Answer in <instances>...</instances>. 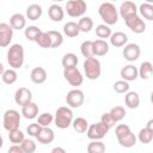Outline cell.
I'll return each mask as SVG.
<instances>
[{"label": "cell", "instance_id": "1", "mask_svg": "<svg viewBox=\"0 0 153 153\" xmlns=\"http://www.w3.org/2000/svg\"><path fill=\"white\" fill-rule=\"evenodd\" d=\"M115 135L122 147L130 148L136 145V136L127 124H118L115 128Z\"/></svg>", "mask_w": 153, "mask_h": 153}, {"label": "cell", "instance_id": "2", "mask_svg": "<svg viewBox=\"0 0 153 153\" xmlns=\"http://www.w3.org/2000/svg\"><path fill=\"white\" fill-rule=\"evenodd\" d=\"M98 14L105 25H114L118 20V11L111 2H102L98 7Z\"/></svg>", "mask_w": 153, "mask_h": 153}, {"label": "cell", "instance_id": "3", "mask_svg": "<svg viewBox=\"0 0 153 153\" xmlns=\"http://www.w3.org/2000/svg\"><path fill=\"white\" fill-rule=\"evenodd\" d=\"M7 62L12 69H18L24 63V48L22 44H12L7 50Z\"/></svg>", "mask_w": 153, "mask_h": 153}, {"label": "cell", "instance_id": "4", "mask_svg": "<svg viewBox=\"0 0 153 153\" xmlns=\"http://www.w3.org/2000/svg\"><path fill=\"white\" fill-rule=\"evenodd\" d=\"M74 117H73V111L68 106H60L56 109L55 116H54V122L55 126L60 129H67L69 126H72Z\"/></svg>", "mask_w": 153, "mask_h": 153}, {"label": "cell", "instance_id": "5", "mask_svg": "<svg viewBox=\"0 0 153 153\" xmlns=\"http://www.w3.org/2000/svg\"><path fill=\"white\" fill-rule=\"evenodd\" d=\"M82 67H84V72H85L86 78L90 80H97L102 74L100 61L96 57L85 59Z\"/></svg>", "mask_w": 153, "mask_h": 153}, {"label": "cell", "instance_id": "6", "mask_svg": "<svg viewBox=\"0 0 153 153\" xmlns=\"http://www.w3.org/2000/svg\"><path fill=\"white\" fill-rule=\"evenodd\" d=\"M20 117H22V115L17 110H14V109L6 110L5 114H4V118H2L4 128L7 131H12V130L19 129Z\"/></svg>", "mask_w": 153, "mask_h": 153}, {"label": "cell", "instance_id": "7", "mask_svg": "<svg viewBox=\"0 0 153 153\" xmlns=\"http://www.w3.org/2000/svg\"><path fill=\"white\" fill-rule=\"evenodd\" d=\"M87 10V5L84 0H69L66 4V11L69 17H82Z\"/></svg>", "mask_w": 153, "mask_h": 153}, {"label": "cell", "instance_id": "8", "mask_svg": "<svg viewBox=\"0 0 153 153\" xmlns=\"http://www.w3.org/2000/svg\"><path fill=\"white\" fill-rule=\"evenodd\" d=\"M109 131V128L104 126L102 122H96L88 126L86 130V136L92 141H100Z\"/></svg>", "mask_w": 153, "mask_h": 153}, {"label": "cell", "instance_id": "9", "mask_svg": "<svg viewBox=\"0 0 153 153\" xmlns=\"http://www.w3.org/2000/svg\"><path fill=\"white\" fill-rule=\"evenodd\" d=\"M63 76L67 80V82L72 86H80L84 82V76L81 74V72L76 68H63Z\"/></svg>", "mask_w": 153, "mask_h": 153}, {"label": "cell", "instance_id": "10", "mask_svg": "<svg viewBox=\"0 0 153 153\" xmlns=\"http://www.w3.org/2000/svg\"><path fill=\"white\" fill-rule=\"evenodd\" d=\"M85 102L84 92L79 88L71 90L66 96V103L68 108H80Z\"/></svg>", "mask_w": 153, "mask_h": 153}, {"label": "cell", "instance_id": "11", "mask_svg": "<svg viewBox=\"0 0 153 153\" xmlns=\"http://www.w3.org/2000/svg\"><path fill=\"white\" fill-rule=\"evenodd\" d=\"M13 37V29L7 23H0V48L8 47Z\"/></svg>", "mask_w": 153, "mask_h": 153}, {"label": "cell", "instance_id": "12", "mask_svg": "<svg viewBox=\"0 0 153 153\" xmlns=\"http://www.w3.org/2000/svg\"><path fill=\"white\" fill-rule=\"evenodd\" d=\"M140 54H141V50H140V47H139L136 43L126 44L124 48H123V51H122L123 57H124L127 61H129V62L136 61V60L140 57Z\"/></svg>", "mask_w": 153, "mask_h": 153}, {"label": "cell", "instance_id": "13", "mask_svg": "<svg viewBox=\"0 0 153 153\" xmlns=\"http://www.w3.org/2000/svg\"><path fill=\"white\" fill-rule=\"evenodd\" d=\"M117 11H118V14L124 20L128 19V18H131L134 16H137V7H136L135 2H133V1H124V2H122Z\"/></svg>", "mask_w": 153, "mask_h": 153}, {"label": "cell", "instance_id": "14", "mask_svg": "<svg viewBox=\"0 0 153 153\" xmlns=\"http://www.w3.org/2000/svg\"><path fill=\"white\" fill-rule=\"evenodd\" d=\"M124 23L134 33H142L146 30V23L139 16H134L131 18H128L124 20Z\"/></svg>", "mask_w": 153, "mask_h": 153}, {"label": "cell", "instance_id": "15", "mask_svg": "<svg viewBox=\"0 0 153 153\" xmlns=\"http://www.w3.org/2000/svg\"><path fill=\"white\" fill-rule=\"evenodd\" d=\"M14 102L20 106H24L32 102V92L26 87H19L14 93Z\"/></svg>", "mask_w": 153, "mask_h": 153}, {"label": "cell", "instance_id": "16", "mask_svg": "<svg viewBox=\"0 0 153 153\" xmlns=\"http://www.w3.org/2000/svg\"><path fill=\"white\" fill-rule=\"evenodd\" d=\"M120 75L122 78V80H124L127 82L128 81H134L139 78L137 76V68L134 65H127V66L121 68Z\"/></svg>", "mask_w": 153, "mask_h": 153}, {"label": "cell", "instance_id": "17", "mask_svg": "<svg viewBox=\"0 0 153 153\" xmlns=\"http://www.w3.org/2000/svg\"><path fill=\"white\" fill-rule=\"evenodd\" d=\"M37 141L42 145H48V143H51L55 139V134H54V130L50 128V127H43L39 131V134L37 135Z\"/></svg>", "mask_w": 153, "mask_h": 153}, {"label": "cell", "instance_id": "18", "mask_svg": "<svg viewBox=\"0 0 153 153\" xmlns=\"http://www.w3.org/2000/svg\"><path fill=\"white\" fill-rule=\"evenodd\" d=\"M20 115L26 120H33L38 115V105L33 102H30V103L25 104L24 106H22Z\"/></svg>", "mask_w": 153, "mask_h": 153}, {"label": "cell", "instance_id": "19", "mask_svg": "<svg viewBox=\"0 0 153 153\" xmlns=\"http://www.w3.org/2000/svg\"><path fill=\"white\" fill-rule=\"evenodd\" d=\"M93 44V55L94 56H104L109 53V44L105 39H96L92 41Z\"/></svg>", "mask_w": 153, "mask_h": 153}, {"label": "cell", "instance_id": "20", "mask_svg": "<svg viewBox=\"0 0 153 153\" xmlns=\"http://www.w3.org/2000/svg\"><path fill=\"white\" fill-rule=\"evenodd\" d=\"M110 38V43L111 45L116 47V48H121V47H124L128 42V36L127 33L122 32V31H116L114 33H111V36L109 37Z\"/></svg>", "mask_w": 153, "mask_h": 153}, {"label": "cell", "instance_id": "21", "mask_svg": "<svg viewBox=\"0 0 153 153\" xmlns=\"http://www.w3.org/2000/svg\"><path fill=\"white\" fill-rule=\"evenodd\" d=\"M48 16L53 22H61L65 17V11L60 5L53 4L48 8Z\"/></svg>", "mask_w": 153, "mask_h": 153}, {"label": "cell", "instance_id": "22", "mask_svg": "<svg viewBox=\"0 0 153 153\" xmlns=\"http://www.w3.org/2000/svg\"><path fill=\"white\" fill-rule=\"evenodd\" d=\"M30 79L35 84H43L47 80V71L43 67H35L30 73Z\"/></svg>", "mask_w": 153, "mask_h": 153}, {"label": "cell", "instance_id": "23", "mask_svg": "<svg viewBox=\"0 0 153 153\" xmlns=\"http://www.w3.org/2000/svg\"><path fill=\"white\" fill-rule=\"evenodd\" d=\"M10 25L13 30H22L26 25V18L22 13H14L10 18Z\"/></svg>", "mask_w": 153, "mask_h": 153}, {"label": "cell", "instance_id": "24", "mask_svg": "<svg viewBox=\"0 0 153 153\" xmlns=\"http://www.w3.org/2000/svg\"><path fill=\"white\" fill-rule=\"evenodd\" d=\"M124 103L129 109H136L140 105V96L135 91H128L124 97Z\"/></svg>", "mask_w": 153, "mask_h": 153}, {"label": "cell", "instance_id": "25", "mask_svg": "<svg viewBox=\"0 0 153 153\" xmlns=\"http://www.w3.org/2000/svg\"><path fill=\"white\" fill-rule=\"evenodd\" d=\"M152 72H153V65H152V62L143 61L140 65L139 69H137V76H140L142 80H147V79L151 78Z\"/></svg>", "mask_w": 153, "mask_h": 153}, {"label": "cell", "instance_id": "26", "mask_svg": "<svg viewBox=\"0 0 153 153\" xmlns=\"http://www.w3.org/2000/svg\"><path fill=\"white\" fill-rule=\"evenodd\" d=\"M42 16V7L38 4H31L26 8V18L29 20H37Z\"/></svg>", "mask_w": 153, "mask_h": 153}, {"label": "cell", "instance_id": "27", "mask_svg": "<svg viewBox=\"0 0 153 153\" xmlns=\"http://www.w3.org/2000/svg\"><path fill=\"white\" fill-rule=\"evenodd\" d=\"M78 62H79V59H78V56L74 53H67V54H65L63 57H62V61H61L63 68H73V67H76Z\"/></svg>", "mask_w": 153, "mask_h": 153}, {"label": "cell", "instance_id": "28", "mask_svg": "<svg viewBox=\"0 0 153 153\" xmlns=\"http://www.w3.org/2000/svg\"><path fill=\"white\" fill-rule=\"evenodd\" d=\"M47 33L50 38V48H57L63 43V36L61 32L50 30V31H47Z\"/></svg>", "mask_w": 153, "mask_h": 153}, {"label": "cell", "instance_id": "29", "mask_svg": "<svg viewBox=\"0 0 153 153\" xmlns=\"http://www.w3.org/2000/svg\"><path fill=\"white\" fill-rule=\"evenodd\" d=\"M63 33L67 37H76L80 33V30L78 27V24L75 22H67L63 25Z\"/></svg>", "mask_w": 153, "mask_h": 153}, {"label": "cell", "instance_id": "30", "mask_svg": "<svg viewBox=\"0 0 153 153\" xmlns=\"http://www.w3.org/2000/svg\"><path fill=\"white\" fill-rule=\"evenodd\" d=\"M72 127H73V129H74L76 133L82 134V133H86V130H87V128H88V122H87L84 117H76V118L73 120Z\"/></svg>", "mask_w": 153, "mask_h": 153}, {"label": "cell", "instance_id": "31", "mask_svg": "<svg viewBox=\"0 0 153 153\" xmlns=\"http://www.w3.org/2000/svg\"><path fill=\"white\" fill-rule=\"evenodd\" d=\"M76 24L80 32H90L93 29V20L91 17H81Z\"/></svg>", "mask_w": 153, "mask_h": 153}, {"label": "cell", "instance_id": "32", "mask_svg": "<svg viewBox=\"0 0 153 153\" xmlns=\"http://www.w3.org/2000/svg\"><path fill=\"white\" fill-rule=\"evenodd\" d=\"M1 79L2 81L6 84V85H12L17 81L18 79V74L16 72V69H12V68H8V69H5L2 75H1Z\"/></svg>", "mask_w": 153, "mask_h": 153}, {"label": "cell", "instance_id": "33", "mask_svg": "<svg viewBox=\"0 0 153 153\" xmlns=\"http://www.w3.org/2000/svg\"><path fill=\"white\" fill-rule=\"evenodd\" d=\"M41 33H42V30H41L38 26H35V25L27 26V27L24 30V35H25L26 39L33 41V42H36V39L38 38V36H39Z\"/></svg>", "mask_w": 153, "mask_h": 153}, {"label": "cell", "instance_id": "34", "mask_svg": "<svg viewBox=\"0 0 153 153\" xmlns=\"http://www.w3.org/2000/svg\"><path fill=\"white\" fill-rule=\"evenodd\" d=\"M139 11H140V14L147 19V20H153V5L152 4H148V2H143L140 5L139 7Z\"/></svg>", "mask_w": 153, "mask_h": 153}, {"label": "cell", "instance_id": "35", "mask_svg": "<svg viewBox=\"0 0 153 153\" xmlns=\"http://www.w3.org/2000/svg\"><path fill=\"white\" fill-rule=\"evenodd\" d=\"M80 51L81 55L85 59H90V57H94L93 55V44L92 41H84L80 45Z\"/></svg>", "mask_w": 153, "mask_h": 153}, {"label": "cell", "instance_id": "36", "mask_svg": "<svg viewBox=\"0 0 153 153\" xmlns=\"http://www.w3.org/2000/svg\"><path fill=\"white\" fill-rule=\"evenodd\" d=\"M109 114L112 116V118L116 121V122H120V121H122L124 117H126V109L123 108V106H121V105H116V106H114V108H111V110L109 111Z\"/></svg>", "mask_w": 153, "mask_h": 153}, {"label": "cell", "instance_id": "37", "mask_svg": "<svg viewBox=\"0 0 153 153\" xmlns=\"http://www.w3.org/2000/svg\"><path fill=\"white\" fill-rule=\"evenodd\" d=\"M86 149L87 153H105V145L102 141H91Z\"/></svg>", "mask_w": 153, "mask_h": 153}, {"label": "cell", "instance_id": "38", "mask_svg": "<svg viewBox=\"0 0 153 153\" xmlns=\"http://www.w3.org/2000/svg\"><path fill=\"white\" fill-rule=\"evenodd\" d=\"M111 29L105 25V24H99L96 26V35L97 37H99V39H104V38H109L111 36Z\"/></svg>", "mask_w": 153, "mask_h": 153}, {"label": "cell", "instance_id": "39", "mask_svg": "<svg viewBox=\"0 0 153 153\" xmlns=\"http://www.w3.org/2000/svg\"><path fill=\"white\" fill-rule=\"evenodd\" d=\"M136 139H139V141L141 143H149L153 140V131L148 130L147 128H142V129H140Z\"/></svg>", "mask_w": 153, "mask_h": 153}, {"label": "cell", "instance_id": "40", "mask_svg": "<svg viewBox=\"0 0 153 153\" xmlns=\"http://www.w3.org/2000/svg\"><path fill=\"white\" fill-rule=\"evenodd\" d=\"M8 139L13 145H20L25 137H24V133L22 130L16 129V130L8 131Z\"/></svg>", "mask_w": 153, "mask_h": 153}, {"label": "cell", "instance_id": "41", "mask_svg": "<svg viewBox=\"0 0 153 153\" xmlns=\"http://www.w3.org/2000/svg\"><path fill=\"white\" fill-rule=\"evenodd\" d=\"M54 121V116L50 112H43L38 116L37 123L43 128V127H49Z\"/></svg>", "mask_w": 153, "mask_h": 153}, {"label": "cell", "instance_id": "42", "mask_svg": "<svg viewBox=\"0 0 153 153\" xmlns=\"http://www.w3.org/2000/svg\"><path fill=\"white\" fill-rule=\"evenodd\" d=\"M19 146L22 147V149H23L24 153H35L36 147H37L36 143H35V141L31 140V139H24L23 142Z\"/></svg>", "mask_w": 153, "mask_h": 153}, {"label": "cell", "instance_id": "43", "mask_svg": "<svg viewBox=\"0 0 153 153\" xmlns=\"http://www.w3.org/2000/svg\"><path fill=\"white\" fill-rule=\"evenodd\" d=\"M112 87H114L115 92H117V93H127L129 91L130 86H129V82H127L124 80H117L114 82Z\"/></svg>", "mask_w": 153, "mask_h": 153}, {"label": "cell", "instance_id": "44", "mask_svg": "<svg viewBox=\"0 0 153 153\" xmlns=\"http://www.w3.org/2000/svg\"><path fill=\"white\" fill-rule=\"evenodd\" d=\"M36 43H37L41 48H44V49L50 48V38H49L48 33L42 31V33H41V35L38 36V38L36 39Z\"/></svg>", "mask_w": 153, "mask_h": 153}, {"label": "cell", "instance_id": "45", "mask_svg": "<svg viewBox=\"0 0 153 153\" xmlns=\"http://www.w3.org/2000/svg\"><path fill=\"white\" fill-rule=\"evenodd\" d=\"M99 122H102L104 126H106L109 129L110 128H112V127H115V124L117 123L114 118H112V116L109 114V112H104L103 115H102V117H100V121Z\"/></svg>", "mask_w": 153, "mask_h": 153}, {"label": "cell", "instance_id": "46", "mask_svg": "<svg viewBox=\"0 0 153 153\" xmlns=\"http://www.w3.org/2000/svg\"><path fill=\"white\" fill-rule=\"evenodd\" d=\"M41 129H42V127L36 122V123H31V124H29L27 128H26V131H27V134H29L30 136L37 137V135L39 134Z\"/></svg>", "mask_w": 153, "mask_h": 153}, {"label": "cell", "instance_id": "47", "mask_svg": "<svg viewBox=\"0 0 153 153\" xmlns=\"http://www.w3.org/2000/svg\"><path fill=\"white\" fill-rule=\"evenodd\" d=\"M7 153H24V152H23V149H22V147L19 145H12L8 148Z\"/></svg>", "mask_w": 153, "mask_h": 153}, {"label": "cell", "instance_id": "48", "mask_svg": "<svg viewBox=\"0 0 153 153\" xmlns=\"http://www.w3.org/2000/svg\"><path fill=\"white\" fill-rule=\"evenodd\" d=\"M50 153H67V152H66V149H65L63 147L57 146V147H54V148L51 149V152H50Z\"/></svg>", "mask_w": 153, "mask_h": 153}, {"label": "cell", "instance_id": "49", "mask_svg": "<svg viewBox=\"0 0 153 153\" xmlns=\"http://www.w3.org/2000/svg\"><path fill=\"white\" fill-rule=\"evenodd\" d=\"M145 128H147L148 130H152V131H153V120H149V121L147 122V124H146Z\"/></svg>", "mask_w": 153, "mask_h": 153}, {"label": "cell", "instance_id": "50", "mask_svg": "<svg viewBox=\"0 0 153 153\" xmlns=\"http://www.w3.org/2000/svg\"><path fill=\"white\" fill-rule=\"evenodd\" d=\"M4 71H5V68H4V65H2L1 62H0V75H2Z\"/></svg>", "mask_w": 153, "mask_h": 153}, {"label": "cell", "instance_id": "51", "mask_svg": "<svg viewBox=\"0 0 153 153\" xmlns=\"http://www.w3.org/2000/svg\"><path fill=\"white\" fill-rule=\"evenodd\" d=\"M4 146V140H2V136H1V133H0V148Z\"/></svg>", "mask_w": 153, "mask_h": 153}]
</instances>
